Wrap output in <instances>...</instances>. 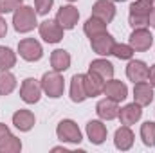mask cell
<instances>
[{"label":"cell","instance_id":"1","mask_svg":"<svg viewBox=\"0 0 155 153\" xmlns=\"http://www.w3.org/2000/svg\"><path fill=\"white\" fill-rule=\"evenodd\" d=\"M152 9H153V0H135V2L130 5V16H128L130 25H132L134 29H135V27H144V25H148Z\"/></svg>","mask_w":155,"mask_h":153},{"label":"cell","instance_id":"2","mask_svg":"<svg viewBox=\"0 0 155 153\" xmlns=\"http://www.w3.org/2000/svg\"><path fill=\"white\" fill-rule=\"evenodd\" d=\"M13 25L18 33H29L36 27V11L29 5H20L13 15Z\"/></svg>","mask_w":155,"mask_h":153},{"label":"cell","instance_id":"3","mask_svg":"<svg viewBox=\"0 0 155 153\" xmlns=\"http://www.w3.org/2000/svg\"><path fill=\"white\" fill-rule=\"evenodd\" d=\"M41 90L49 97H52V99L61 97L63 90H65V81H63V77L60 76V72L54 70V72L43 74V77H41Z\"/></svg>","mask_w":155,"mask_h":153},{"label":"cell","instance_id":"4","mask_svg":"<svg viewBox=\"0 0 155 153\" xmlns=\"http://www.w3.org/2000/svg\"><path fill=\"white\" fill-rule=\"evenodd\" d=\"M56 135L61 142H74L79 144L81 142V130L78 128V124L71 119H63L60 121L58 128H56Z\"/></svg>","mask_w":155,"mask_h":153},{"label":"cell","instance_id":"5","mask_svg":"<svg viewBox=\"0 0 155 153\" xmlns=\"http://www.w3.org/2000/svg\"><path fill=\"white\" fill-rule=\"evenodd\" d=\"M20 97L24 103L27 105H35L38 103L40 97H41V83L33 79V77H27L24 79L22 86H20Z\"/></svg>","mask_w":155,"mask_h":153},{"label":"cell","instance_id":"6","mask_svg":"<svg viewBox=\"0 0 155 153\" xmlns=\"http://www.w3.org/2000/svg\"><path fill=\"white\" fill-rule=\"evenodd\" d=\"M38 31H40V36L45 40L47 43H58L63 38V31L65 29L56 20H45V22L40 24Z\"/></svg>","mask_w":155,"mask_h":153},{"label":"cell","instance_id":"7","mask_svg":"<svg viewBox=\"0 0 155 153\" xmlns=\"http://www.w3.org/2000/svg\"><path fill=\"white\" fill-rule=\"evenodd\" d=\"M18 52L25 61H38L43 56V49L35 38H24L18 43Z\"/></svg>","mask_w":155,"mask_h":153},{"label":"cell","instance_id":"8","mask_svg":"<svg viewBox=\"0 0 155 153\" xmlns=\"http://www.w3.org/2000/svg\"><path fill=\"white\" fill-rule=\"evenodd\" d=\"M152 43H153V36L144 27H135L134 33L130 34V45H132L134 50H139V52L148 50L152 47Z\"/></svg>","mask_w":155,"mask_h":153},{"label":"cell","instance_id":"9","mask_svg":"<svg viewBox=\"0 0 155 153\" xmlns=\"http://www.w3.org/2000/svg\"><path fill=\"white\" fill-rule=\"evenodd\" d=\"M114 45H116V40H114L112 34H108V33H103V34H97V36L90 38V47H92V50H94L96 54H99V56H108V54H112Z\"/></svg>","mask_w":155,"mask_h":153},{"label":"cell","instance_id":"10","mask_svg":"<svg viewBox=\"0 0 155 153\" xmlns=\"http://www.w3.org/2000/svg\"><path fill=\"white\" fill-rule=\"evenodd\" d=\"M103 94H105L108 99H112V101H116V103H121V101H124V99L128 97V88H126V85H124L123 81L108 79V81H105Z\"/></svg>","mask_w":155,"mask_h":153},{"label":"cell","instance_id":"11","mask_svg":"<svg viewBox=\"0 0 155 153\" xmlns=\"http://www.w3.org/2000/svg\"><path fill=\"white\" fill-rule=\"evenodd\" d=\"M92 16L103 20L105 24H110L116 16V5L112 4V0H97L92 5Z\"/></svg>","mask_w":155,"mask_h":153},{"label":"cell","instance_id":"12","mask_svg":"<svg viewBox=\"0 0 155 153\" xmlns=\"http://www.w3.org/2000/svg\"><path fill=\"white\" fill-rule=\"evenodd\" d=\"M79 20V13L74 5H63L60 7L58 15H56V22L63 27V29H74Z\"/></svg>","mask_w":155,"mask_h":153},{"label":"cell","instance_id":"13","mask_svg":"<svg viewBox=\"0 0 155 153\" xmlns=\"http://www.w3.org/2000/svg\"><path fill=\"white\" fill-rule=\"evenodd\" d=\"M148 74H150V69L144 61L141 60H132L128 65H126V76L130 81L134 83H139V81H146L148 79Z\"/></svg>","mask_w":155,"mask_h":153},{"label":"cell","instance_id":"14","mask_svg":"<svg viewBox=\"0 0 155 153\" xmlns=\"http://www.w3.org/2000/svg\"><path fill=\"white\" fill-rule=\"evenodd\" d=\"M134 99L137 105L141 106H146L153 101V86L146 81H139V83H134Z\"/></svg>","mask_w":155,"mask_h":153},{"label":"cell","instance_id":"15","mask_svg":"<svg viewBox=\"0 0 155 153\" xmlns=\"http://www.w3.org/2000/svg\"><path fill=\"white\" fill-rule=\"evenodd\" d=\"M141 115H143L141 105H137V103L134 101V103H130V105H126V106L119 108V115H117V117H119L121 124L130 126V124H135V122L141 119Z\"/></svg>","mask_w":155,"mask_h":153},{"label":"cell","instance_id":"16","mask_svg":"<svg viewBox=\"0 0 155 153\" xmlns=\"http://www.w3.org/2000/svg\"><path fill=\"white\" fill-rule=\"evenodd\" d=\"M87 135L92 144H103L107 141V126L101 121H88L87 122Z\"/></svg>","mask_w":155,"mask_h":153},{"label":"cell","instance_id":"17","mask_svg":"<svg viewBox=\"0 0 155 153\" xmlns=\"http://www.w3.org/2000/svg\"><path fill=\"white\" fill-rule=\"evenodd\" d=\"M83 81H85V90H87V96L88 97H96V96L103 94L105 79H101L97 74H94V72L83 74Z\"/></svg>","mask_w":155,"mask_h":153},{"label":"cell","instance_id":"18","mask_svg":"<svg viewBox=\"0 0 155 153\" xmlns=\"http://www.w3.org/2000/svg\"><path fill=\"white\" fill-rule=\"evenodd\" d=\"M114 144L121 151H126V150H130L134 146V132L130 130V126L124 124V126L117 128L116 135H114Z\"/></svg>","mask_w":155,"mask_h":153},{"label":"cell","instance_id":"19","mask_svg":"<svg viewBox=\"0 0 155 153\" xmlns=\"http://www.w3.org/2000/svg\"><path fill=\"white\" fill-rule=\"evenodd\" d=\"M35 122H36V119H35V114L31 110H18L13 114V124L20 132H29L35 126Z\"/></svg>","mask_w":155,"mask_h":153},{"label":"cell","instance_id":"20","mask_svg":"<svg viewBox=\"0 0 155 153\" xmlns=\"http://www.w3.org/2000/svg\"><path fill=\"white\" fill-rule=\"evenodd\" d=\"M96 112H97V115H99L101 119L112 121V119H116L117 115H119V106H117L116 101H112V99L107 97V99H101V101L97 103Z\"/></svg>","mask_w":155,"mask_h":153},{"label":"cell","instance_id":"21","mask_svg":"<svg viewBox=\"0 0 155 153\" xmlns=\"http://www.w3.org/2000/svg\"><path fill=\"white\" fill-rule=\"evenodd\" d=\"M88 72H94V74H97L101 79L108 81V79L114 77V65L108 60H94L90 63V67H88Z\"/></svg>","mask_w":155,"mask_h":153},{"label":"cell","instance_id":"22","mask_svg":"<svg viewBox=\"0 0 155 153\" xmlns=\"http://www.w3.org/2000/svg\"><path fill=\"white\" fill-rule=\"evenodd\" d=\"M51 67L56 72H65L71 67V54L63 49H56L51 54Z\"/></svg>","mask_w":155,"mask_h":153},{"label":"cell","instance_id":"23","mask_svg":"<svg viewBox=\"0 0 155 153\" xmlns=\"http://www.w3.org/2000/svg\"><path fill=\"white\" fill-rule=\"evenodd\" d=\"M87 90H85V81H83V74H76L72 76L71 81V99L74 103H83L87 99Z\"/></svg>","mask_w":155,"mask_h":153},{"label":"cell","instance_id":"24","mask_svg":"<svg viewBox=\"0 0 155 153\" xmlns=\"http://www.w3.org/2000/svg\"><path fill=\"white\" fill-rule=\"evenodd\" d=\"M107 25H108V24H105L103 20H99V18H96V16H90V18L85 22L83 31H85V34H87L88 38H94V36H97V34L107 33Z\"/></svg>","mask_w":155,"mask_h":153},{"label":"cell","instance_id":"25","mask_svg":"<svg viewBox=\"0 0 155 153\" xmlns=\"http://www.w3.org/2000/svg\"><path fill=\"white\" fill-rule=\"evenodd\" d=\"M16 86V77L9 70H0V96H7L15 90Z\"/></svg>","mask_w":155,"mask_h":153},{"label":"cell","instance_id":"26","mask_svg":"<svg viewBox=\"0 0 155 153\" xmlns=\"http://www.w3.org/2000/svg\"><path fill=\"white\" fill-rule=\"evenodd\" d=\"M20 150H22V141L15 137L13 133H9L7 137L0 141V153H16Z\"/></svg>","mask_w":155,"mask_h":153},{"label":"cell","instance_id":"27","mask_svg":"<svg viewBox=\"0 0 155 153\" xmlns=\"http://www.w3.org/2000/svg\"><path fill=\"white\" fill-rule=\"evenodd\" d=\"M16 65V54L9 47L0 45V70H9Z\"/></svg>","mask_w":155,"mask_h":153},{"label":"cell","instance_id":"28","mask_svg":"<svg viewBox=\"0 0 155 153\" xmlns=\"http://www.w3.org/2000/svg\"><path fill=\"white\" fill-rule=\"evenodd\" d=\"M141 139L146 146H155V122L146 121L141 126Z\"/></svg>","mask_w":155,"mask_h":153},{"label":"cell","instance_id":"29","mask_svg":"<svg viewBox=\"0 0 155 153\" xmlns=\"http://www.w3.org/2000/svg\"><path fill=\"white\" fill-rule=\"evenodd\" d=\"M134 52L135 50L132 49V45H124V43H116L114 49H112V54L119 60H132Z\"/></svg>","mask_w":155,"mask_h":153},{"label":"cell","instance_id":"30","mask_svg":"<svg viewBox=\"0 0 155 153\" xmlns=\"http://www.w3.org/2000/svg\"><path fill=\"white\" fill-rule=\"evenodd\" d=\"M22 5V0H0V15L13 13Z\"/></svg>","mask_w":155,"mask_h":153},{"label":"cell","instance_id":"31","mask_svg":"<svg viewBox=\"0 0 155 153\" xmlns=\"http://www.w3.org/2000/svg\"><path fill=\"white\" fill-rule=\"evenodd\" d=\"M54 0H35V7H36V15H47L52 7Z\"/></svg>","mask_w":155,"mask_h":153},{"label":"cell","instance_id":"32","mask_svg":"<svg viewBox=\"0 0 155 153\" xmlns=\"http://www.w3.org/2000/svg\"><path fill=\"white\" fill-rule=\"evenodd\" d=\"M5 33H7V24H5V20L2 18V15H0V38H4Z\"/></svg>","mask_w":155,"mask_h":153},{"label":"cell","instance_id":"33","mask_svg":"<svg viewBox=\"0 0 155 153\" xmlns=\"http://www.w3.org/2000/svg\"><path fill=\"white\" fill-rule=\"evenodd\" d=\"M9 133H11V132H9V128H7L4 122H0V141H2L4 137H7Z\"/></svg>","mask_w":155,"mask_h":153},{"label":"cell","instance_id":"34","mask_svg":"<svg viewBox=\"0 0 155 153\" xmlns=\"http://www.w3.org/2000/svg\"><path fill=\"white\" fill-rule=\"evenodd\" d=\"M148 79H150V85L155 88V65H152L150 69V74H148Z\"/></svg>","mask_w":155,"mask_h":153},{"label":"cell","instance_id":"35","mask_svg":"<svg viewBox=\"0 0 155 153\" xmlns=\"http://www.w3.org/2000/svg\"><path fill=\"white\" fill-rule=\"evenodd\" d=\"M148 24H150V25L155 29V7L152 9V13H150V20H148Z\"/></svg>","mask_w":155,"mask_h":153},{"label":"cell","instance_id":"36","mask_svg":"<svg viewBox=\"0 0 155 153\" xmlns=\"http://www.w3.org/2000/svg\"><path fill=\"white\" fill-rule=\"evenodd\" d=\"M112 2H124V0H112Z\"/></svg>","mask_w":155,"mask_h":153},{"label":"cell","instance_id":"37","mask_svg":"<svg viewBox=\"0 0 155 153\" xmlns=\"http://www.w3.org/2000/svg\"><path fill=\"white\" fill-rule=\"evenodd\" d=\"M69 2H74V0H69Z\"/></svg>","mask_w":155,"mask_h":153}]
</instances>
